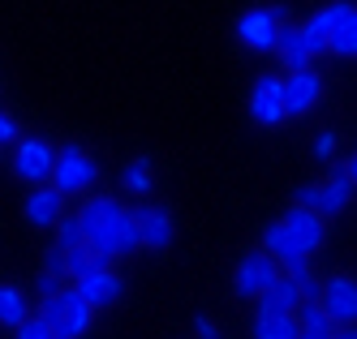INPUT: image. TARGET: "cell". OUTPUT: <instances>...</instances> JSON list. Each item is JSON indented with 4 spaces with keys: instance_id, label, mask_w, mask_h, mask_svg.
I'll list each match as a JSON object with an SVG mask.
<instances>
[{
    "instance_id": "3957f363",
    "label": "cell",
    "mask_w": 357,
    "mask_h": 339,
    "mask_svg": "<svg viewBox=\"0 0 357 339\" xmlns=\"http://www.w3.org/2000/svg\"><path fill=\"white\" fill-rule=\"evenodd\" d=\"M353 176H349V168H331L319 185H301L297 189V198L293 202H301V206H310V211H319L323 219L327 215H340L344 206H349V198H353Z\"/></svg>"
},
{
    "instance_id": "7c38bea8",
    "label": "cell",
    "mask_w": 357,
    "mask_h": 339,
    "mask_svg": "<svg viewBox=\"0 0 357 339\" xmlns=\"http://www.w3.org/2000/svg\"><path fill=\"white\" fill-rule=\"evenodd\" d=\"M284 228L293 232V241H297L305 253H319V245H323V237H327V219H323L319 211H310V206H301V202L289 206Z\"/></svg>"
},
{
    "instance_id": "8992f818",
    "label": "cell",
    "mask_w": 357,
    "mask_h": 339,
    "mask_svg": "<svg viewBox=\"0 0 357 339\" xmlns=\"http://www.w3.org/2000/svg\"><path fill=\"white\" fill-rule=\"evenodd\" d=\"M56 155H61V150H52L43 138H22V142L13 146V176L39 189V185H47V180H52Z\"/></svg>"
},
{
    "instance_id": "30bf717a",
    "label": "cell",
    "mask_w": 357,
    "mask_h": 339,
    "mask_svg": "<svg viewBox=\"0 0 357 339\" xmlns=\"http://www.w3.org/2000/svg\"><path fill=\"white\" fill-rule=\"evenodd\" d=\"M323 309L331 314L336 326H357V279L331 275L327 288H323Z\"/></svg>"
},
{
    "instance_id": "ba28073f",
    "label": "cell",
    "mask_w": 357,
    "mask_h": 339,
    "mask_svg": "<svg viewBox=\"0 0 357 339\" xmlns=\"http://www.w3.org/2000/svg\"><path fill=\"white\" fill-rule=\"evenodd\" d=\"M250 116L259 120V125H280L289 116V108H284V77H259L254 82V90H250Z\"/></svg>"
},
{
    "instance_id": "ffe728a7",
    "label": "cell",
    "mask_w": 357,
    "mask_h": 339,
    "mask_svg": "<svg viewBox=\"0 0 357 339\" xmlns=\"http://www.w3.org/2000/svg\"><path fill=\"white\" fill-rule=\"evenodd\" d=\"M259 305H271V309H289V314H297V309L305 305V297H301V288H297L293 275H280L275 288H267V292L259 297Z\"/></svg>"
},
{
    "instance_id": "d6a6232c",
    "label": "cell",
    "mask_w": 357,
    "mask_h": 339,
    "mask_svg": "<svg viewBox=\"0 0 357 339\" xmlns=\"http://www.w3.org/2000/svg\"><path fill=\"white\" fill-rule=\"evenodd\" d=\"M331 339H357V326H340V331L331 335Z\"/></svg>"
},
{
    "instance_id": "6da1fadb",
    "label": "cell",
    "mask_w": 357,
    "mask_h": 339,
    "mask_svg": "<svg viewBox=\"0 0 357 339\" xmlns=\"http://www.w3.org/2000/svg\"><path fill=\"white\" fill-rule=\"evenodd\" d=\"M78 219L86 228V245H95L99 253L108 258H130L142 249V237H138V223H134V211L108 194H95L78 206Z\"/></svg>"
},
{
    "instance_id": "4dcf8cb0",
    "label": "cell",
    "mask_w": 357,
    "mask_h": 339,
    "mask_svg": "<svg viewBox=\"0 0 357 339\" xmlns=\"http://www.w3.org/2000/svg\"><path fill=\"white\" fill-rule=\"evenodd\" d=\"M43 271L65 275V249H47V258H43Z\"/></svg>"
},
{
    "instance_id": "9c48e42d",
    "label": "cell",
    "mask_w": 357,
    "mask_h": 339,
    "mask_svg": "<svg viewBox=\"0 0 357 339\" xmlns=\"http://www.w3.org/2000/svg\"><path fill=\"white\" fill-rule=\"evenodd\" d=\"M353 9H357L353 0H331V5H323V9H319L310 22H301V26H305V39H310V52H314V56H323V52H327L331 35L340 31V22H344Z\"/></svg>"
},
{
    "instance_id": "4316f807",
    "label": "cell",
    "mask_w": 357,
    "mask_h": 339,
    "mask_svg": "<svg viewBox=\"0 0 357 339\" xmlns=\"http://www.w3.org/2000/svg\"><path fill=\"white\" fill-rule=\"evenodd\" d=\"M35 292H39V301H52V297H61V292H65V275L39 271V279H35Z\"/></svg>"
},
{
    "instance_id": "f546056e",
    "label": "cell",
    "mask_w": 357,
    "mask_h": 339,
    "mask_svg": "<svg viewBox=\"0 0 357 339\" xmlns=\"http://www.w3.org/2000/svg\"><path fill=\"white\" fill-rule=\"evenodd\" d=\"M194 335H198V339H220V326H215L207 314H198V318H194Z\"/></svg>"
},
{
    "instance_id": "e0dca14e",
    "label": "cell",
    "mask_w": 357,
    "mask_h": 339,
    "mask_svg": "<svg viewBox=\"0 0 357 339\" xmlns=\"http://www.w3.org/2000/svg\"><path fill=\"white\" fill-rule=\"evenodd\" d=\"M301 322L289 309H271V305H254V339H297Z\"/></svg>"
},
{
    "instance_id": "277c9868",
    "label": "cell",
    "mask_w": 357,
    "mask_h": 339,
    "mask_svg": "<svg viewBox=\"0 0 357 339\" xmlns=\"http://www.w3.org/2000/svg\"><path fill=\"white\" fill-rule=\"evenodd\" d=\"M99 180V168H95V159L82 150V146H61V155H56V172H52V189L56 194H65V198H73V194H91V185Z\"/></svg>"
},
{
    "instance_id": "83f0119b",
    "label": "cell",
    "mask_w": 357,
    "mask_h": 339,
    "mask_svg": "<svg viewBox=\"0 0 357 339\" xmlns=\"http://www.w3.org/2000/svg\"><path fill=\"white\" fill-rule=\"evenodd\" d=\"M297 288H301V297H305V301H323L327 279H319L314 271H305V275H297Z\"/></svg>"
},
{
    "instance_id": "5bb4252c",
    "label": "cell",
    "mask_w": 357,
    "mask_h": 339,
    "mask_svg": "<svg viewBox=\"0 0 357 339\" xmlns=\"http://www.w3.org/2000/svg\"><path fill=\"white\" fill-rule=\"evenodd\" d=\"M73 288L91 301V309H112V305L125 297V279H121L116 271H91L86 279L73 283Z\"/></svg>"
},
{
    "instance_id": "d6986e66",
    "label": "cell",
    "mask_w": 357,
    "mask_h": 339,
    "mask_svg": "<svg viewBox=\"0 0 357 339\" xmlns=\"http://www.w3.org/2000/svg\"><path fill=\"white\" fill-rule=\"evenodd\" d=\"M108 262H112V258H108V253H99L95 245H78V249H69V253H65V275L86 279L91 271H108Z\"/></svg>"
},
{
    "instance_id": "ac0fdd59",
    "label": "cell",
    "mask_w": 357,
    "mask_h": 339,
    "mask_svg": "<svg viewBox=\"0 0 357 339\" xmlns=\"http://www.w3.org/2000/svg\"><path fill=\"white\" fill-rule=\"evenodd\" d=\"M26 219L35 228H56L65 219V194H56L52 185H39L31 198H26Z\"/></svg>"
},
{
    "instance_id": "cb8c5ba5",
    "label": "cell",
    "mask_w": 357,
    "mask_h": 339,
    "mask_svg": "<svg viewBox=\"0 0 357 339\" xmlns=\"http://www.w3.org/2000/svg\"><path fill=\"white\" fill-rule=\"evenodd\" d=\"M327 52H331V56H357V9L340 22V31L331 35Z\"/></svg>"
},
{
    "instance_id": "4fadbf2b",
    "label": "cell",
    "mask_w": 357,
    "mask_h": 339,
    "mask_svg": "<svg viewBox=\"0 0 357 339\" xmlns=\"http://www.w3.org/2000/svg\"><path fill=\"white\" fill-rule=\"evenodd\" d=\"M263 249H267L284 271H293V267H301V262H310V253H305V249L293 241V232L284 228V219H275V223L263 228Z\"/></svg>"
},
{
    "instance_id": "7a4b0ae2",
    "label": "cell",
    "mask_w": 357,
    "mask_h": 339,
    "mask_svg": "<svg viewBox=\"0 0 357 339\" xmlns=\"http://www.w3.org/2000/svg\"><path fill=\"white\" fill-rule=\"evenodd\" d=\"M35 314H43L47 322H52L56 339H78L82 331H91L95 309H91V301H86L78 288H65V292H61V297H52V301H39Z\"/></svg>"
},
{
    "instance_id": "44dd1931",
    "label": "cell",
    "mask_w": 357,
    "mask_h": 339,
    "mask_svg": "<svg viewBox=\"0 0 357 339\" xmlns=\"http://www.w3.org/2000/svg\"><path fill=\"white\" fill-rule=\"evenodd\" d=\"M31 318V305H26V297H22L17 288H9V283H0V326H9V331H17L22 322Z\"/></svg>"
},
{
    "instance_id": "52a82bcc",
    "label": "cell",
    "mask_w": 357,
    "mask_h": 339,
    "mask_svg": "<svg viewBox=\"0 0 357 339\" xmlns=\"http://www.w3.org/2000/svg\"><path fill=\"white\" fill-rule=\"evenodd\" d=\"M284 9H254L237 22V39L245 47H259V52H275V39H280V26H284Z\"/></svg>"
},
{
    "instance_id": "7402d4cb",
    "label": "cell",
    "mask_w": 357,
    "mask_h": 339,
    "mask_svg": "<svg viewBox=\"0 0 357 339\" xmlns=\"http://www.w3.org/2000/svg\"><path fill=\"white\" fill-rule=\"evenodd\" d=\"M297 322H301L305 335H336V331H340L336 322H331V314L323 309V301H305V305L297 309Z\"/></svg>"
},
{
    "instance_id": "5b68a950",
    "label": "cell",
    "mask_w": 357,
    "mask_h": 339,
    "mask_svg": "<svg viewBox=\"0 0 357 339\" xmlns=\"http://www.w3.org/2000/svg\"><path fill=\"white\" fill-rule=\"evenodd\" d=\"M280 275H284V267H280L267 249H250L241 262H237V271H233V288H237V297H245V301H259L267 288H275Z\"/></svg>"
},
{
    "instance_id": "484cf974",
    "label": "cell",
    "mask_w": 357,
    "mask_h": 339,
    "mask_svg": "<svg viewBox=\"0 0 357 339\" xmlns=\"http://www.w3.org/2000/svg\"><path fill=\"white\" fill-rule=\"evenodd\" d=\"M13 339H56V331H52V322H47L43 314H31L26 322L13 331Z\"/></svg>"
},
{
    "instance_id": "9a60e30c",
    "label": "cell",
    "mask_w": 357,
    "mask_h": 339,
    "mask_svg": "<svg viewBox=\"0 0 357 339\" xmlns=\"http://www.w3.org/2000/svg\"><path fill=\"white\" fill-rule=\"evenodd\" d=\"M134 223H138L142 249H168L172 245V215L160 211V206H134Z\"/></svg>"
},
{
    "instance_id": "603a6c76",
    "label": "cell",
    "mask_w": 357,
    "mask_h": 339,
    "mask_svg": "<svg viewBox=\"0 0 357 339\" xmlns=\"http://www.w3.org/2000/svg\"><path fill=\"white\" fill-rule=\"evenodd\" d=\"M125 189H130V194H151V185H155V172H151V159H146V155H138V159L134 164H125Z\"/></svg>"
},
{
    "instance_id": "8fae6325",
    "label": "cell",
    "mask_w": 357,
    "mask_h": 339,
    "mask_svg": "<svg viewBox=\"0 0 357 339\" xmlns=\"http://www.w3.org/2000/svg\"><path fill=\"white\" fill-rule=\"evenodd\" d=\"M319 99H323V77L314 69H297V73L284 77V108H289V116L314 112Z\"/></svg>"
},
{
    "instance_id": "f1b7e54d",
    "label": "cell",
    "mask_w": 357,
    "mask_h": 339,
    "mask_svg": "<svg viewBox=\"0 0 357 339\" xmlns=\"http://www.w3.org/2000/svg\"><path fill=\"white\" fill-rule=\"evenodd\" d=\"M0 146H17V125L5 112H0Z\"/></svg>"
},
{
    "instance_id": "d4e9b609",
    "label": "cell",
    "mask_w": 357,
    "mask_h": 339,
    "mask_svg": "<svg viewBox=\"0 0 357 339\" xmlns=\"http://www.w3.org/2000/svg\"><path fill=\"white\" fill-rule=\"evenodd\" d=\"M78 245H86V228H82V219L78 215H65L61 223H56V249H78Z\"/></svg>"
},
{
    "instance_id": "2e32d148",
    "label": "cell",
    "mask_w": 357,
    "mask_h": 339,
    "mask_svg": "<svg viewBox=\"0 0 357 339\" xmlns=\"http://www.w3.org/2000/svg\"><path fill=\"white\" fill-rule=\"evenodd\" d=\"M275 52H280V61L289 65V73H297V69H310V61H314L310 39H305V26H297V22H284V26H280Z\"/></svg>"
},
{
    "instance_id": "1f68e13d",
    "label": "cell",
    "mask_w": 357,
    "mask_h": 339,
    "mask_svg": "<svg viewBox=\"0 0 357 339\" xmlns=\"http://www.w3.org/2000/svg\"><path fill=\"white\" fill-rule=\"evenodd\" d=\"M331 150H336V134L327 129V134H319V142H314V155L319 159H331Z\"/></svg>"
},
{
    "instance_id": "e575fe53",
    "label": "cell",
    "mask_w": 357,
    "mask_h": 339,
    "mask_svg": "<svg viewBox=\"0 0 357 339\" xmlns=\"http://www.w3.org/2000/svg\"><path fill=\"white\" fill-rule=\"evenodd\" d=\"M297 339H331V335H305V331H301V335H297Z\"/></svg>"
},
{
    "instance_id": "836d02e7",
    "label": "cell",
    "mask_w": 357,
    "mask_h": 339,
    "mask_svg": "<svg viewBox=\"0 0 357 339\" xmlns=\"http://www.w3.org/2000/svg\"><path fill=\"white\" fill-rule=\"evenodd\" d=\"M349 176H353V185H357V150H353V159H349Z\"/></svg>"
}]
</instances>
